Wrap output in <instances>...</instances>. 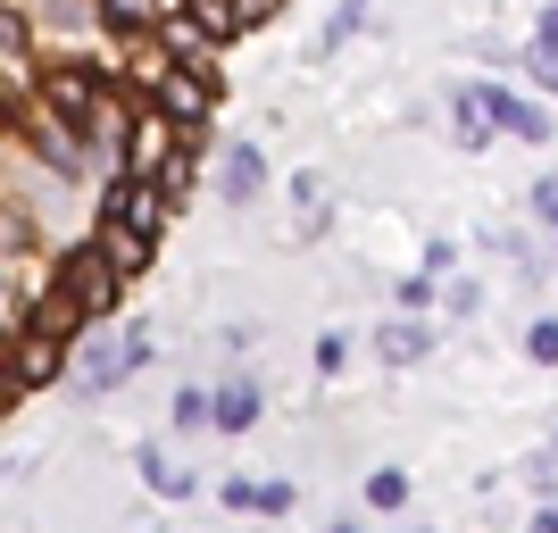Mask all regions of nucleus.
I'll return each instance as SVG.
<instances>
[{
  "label": "nucleus",
  "instance_id": "obj_1",
  "mask_svg": "<svg viewBox=\"0 0 558 533\" xmlns=\"http://www.w3.org/2000/svg\"><path fill=\"white\" fill-rule=\"evenodd\" d=\"M117 93H125V84H117V68H100V59H34V109L75 125V134H93Z\"/></svg>",
  "mask_w": 558,
  "mask_h": 533
},
{
  "label": "nucleus",
  "instance_id": "obj_2",
  "mask_svg": "<svg viewBox=\"0 0 558 533\" xmlns=\"http://www.w3.org/2000/svg\"><path fill=\"white\" fill-rule=\"evenodd\" d=\"M142 367H150V334H142V325H93V334H75V350H68V375H75L84 400L125 392Z\"/></svg>",
  "mask_w": 558,
  "mask_h": 533
},
{
  "label": "nucleus",
  "instance_id": "obj_3",
  "mask_svg": "<svg viewBox=\"0 0 558 533\" xmlns=\"http://www.w3.org/2000/svg\"><path fill=\"white\" fill-rule=\"evenodd\" d=\"M217 93H226V75H217V59H201V68H184V59H167L150 84H142L134 100H150V109L175 125V134H201L209 142V117H217Z\"/></svg>",
  "mask_w": 558,
  "mask_h": 533
},
{
  "label": "nucleus",
  "instance_id": "obj_4",
  "mask_svg": "<svg viewBox=\"0 0 558 533\" xmlns=\"http://www.w3.org/2000/svg\"><path fill=\"white\" fill-rule=\"evenodd\" d=\"M43 283H50V292H59V301H68L84 325H109V317H117V292H125V276H117L109 258L93 251V233H84L75 251H59V258H50V267H43Z\"/></svg>",
  "mask_w": 558,
  "mask_h": 533
},
{
  "label": "nucleus",
  "instance_id": "obj_5",
  "mask_svg": "<svg viewBox=\"0 0 558 533\" xmlns=\"http://www.w3.org/2000/svg\"><path fill=\"white\" fill-rule=\"evenodd\" d=\"M100 226H125L142 233V242H167V226H175V201H167L150 175H100V201H93Z\"/></svg>",
  "mask_w": 558,
  "mask_h": 533
},
{
  "label": "nucleus",
  "instance_id": "obj_6",
  "mask_svg": "<svg viewBox=\"0 0 558 533\" xmlns=\"http://www.w3.org/2000/svg\"><path fill=\"white\" fill-rule=\"evenodd\" d=\"M209 192L226 209H258V201H267V150H258V142H226L209 159Z\"/></svg>",
  "mask_w": 558,
  "mask_h": 533
},
{
  "label": "nucleus",
  "instance_id": "obj_7",
  "mask_svg": "<svg viewBox=\"0 0 558 533\" xmlns=\"http://www.w3.org/2000/svg\"><path fill=\"white\" fill-rule=\"evenodd\" d=\"M367 350L384 359V367H425V359L442 350V325H434V317H409V308H392V317L367 334Z\"/></svg>",
  "mask_w": 558,
  "mask_h": 533
},
{
  "label": "nucleus",
  "instance_id": "obj_8",
  "mask_svg": "<svg viewBox=\"0 0 558 533\" xmlns=\"http://www.w3.org/2000/svg\"><path fill=\"white\" fill-rule=\"evenodd\" d=\"M175 142H184V134H175L150 100H134V125H125V142H117V175H159Z\"/></svg>",
  "mask_w": 558,
  "mask_h": 533
},
{
  "label": "nucleus",
  "instance_id": "obj_9",
  "mask_svg": "<svg viewBox=\"0 0 558 533\" xmlns=\"http://www.w3.org/2000/svg\"><path fill=\"white\" fill-rule=\"evenodd\" d=\"M267 417V384H258L251 367H233L226 384H209V434H251V425Z\"/></svg>",
  "mask_w": 558,
  "mask_h": 533
},
{
  "label": "nucleus",
  "instance_id": "obj_10",
  "mask_svg": "<svg viewBox=\"0 0 558 533\" xmlns=\"http://www.w3.org/2000/svg\"><path fill=\"white\" fill-rule=\"evenodd\" d=\"M217 500H226V517H267V525H276V517H292V500H301V492L283 484V475H226V484H217Z\"/></svg>",
  "mask_w": 558,
  "mask_h": 533
},
{
  "label": "nucleus",
  "instance_id": "obj_11",
  "mask_svg": "<svg viewBox=\"0 0 558 533\" xmlns=\"http://www.w3.org/2000/svg\"><path fill=\"white\" fill-rule=\"evenodd\" d=\"M0 359L25 375V392H43L50 375H68V342H50V334H34V325H17V334L0 342Z\"/></svg>",
  "mask_w": 558,
  "mask_h": 533
},
{
  "label": "nucleus",
  "instance_id": "obj_12",
  "mask_svg": "<svg viewBox=\"0 0 558 533\" xmlns=\"http://www.w3.org/2000/svg\"><path fill=\"white\" fill-rule=\"evenodd\" d=\"M450 142H459V150H492V142H500L492 84H459V93H450Z\"/></svg>",
  "mask_w": 558,
  "mask_h": 533
},
{
  "label": "nucleus",
  "instance_id": "obj_13",
  "mask_svg": "<svg viewBox=\"0 0 558 533\" xmlns=\"http://www.w3.org/2000/svg\"><path fill=\"white\" fill-rule=\"evenodd\" d=\"M492 117H500V134L509 142H550V100H534V93H517V84H492Z\"/></svg>",
  "mask_w": 558,
  "mask_h": 533
},
{
  "label": "nucleus",
  "instance_id": "obj_14",
  "mask_svg": "<svg viewBox=\"0 0 558 533\" xmlns=\"http://www.w3.org/2000/svg\"><path fill=\"white\" fill-rule=\"evenodd\" d=\"M134 475H142V492H150V500H167V509L201 492V475H192V467H175L159 441H134Z\"/></svg>",
  "mask_w": 558,
  "mask_h": 533
},
{
  "label": "nucleus",
  "instance_id": "obj_15",
  "mask_svg": "<svg viewBox=\"0 0 558 533\" xmlns=\"http://www.w3.org/2000/svg\"><path fill=\"white\" fill-rule=\"evenodd\" d=\"M175 17H184V25H192V34H201V43H209V50H233V43H242V34H251L233 0H175Z\"/></svg>",
  "mask_w": 558,
  "mask_h": 533
},
{
  "label": "nucleus",
  "instance_id": "obj_16",
  "mask_svg": "<svg viewBox=\"0 0 558 533\" xmlns=\"http://www.w3.org/2000/svg\"><path fill=\"white\" fill-rule=\"evenodd\" d=\"M100 25H109V43H134V34H159L175 17V0H93Z\"/></svg>",
  "mask_w": 558,
  "mask_h": 533
},
{
  "label": "nucleus",
  "instance_id": "obj_17",
  "mask_svg": "<svg viewBox=\"0 0 558 533\" xmlns=\"http://www.w3.org/2000/svg\"><path fill=\"white\" fill-rule=\"evenodd\" d=\"M326 226H333L326 175H317V167H301V175H292V233H301V242H326Z\"/></svg>",
  "mask_w": 558,
  "mask_h": 533
},
{
  "label": "nucleus",
  "instance_id": "obj_18",
  "mask_svg": "<svg viewBox=\"0 0 558 533\" xmlns=\"http://www.w3.org/2000/svg\"><path fill=\"white\" fill-rule=\"evenodd\" d=\"M93 251L109 258V267H117L125 283H134V276H150V258H159V242H142V233H125V226H100V217H93Z\"/></svg>",
  "mask_w": 558,
  "mask_h": 533
},
{
  "label": "nucleus",
  "instance_id": "obj_19",
  "mask_svg": "<svg viewBox=\"0 0 558 533\" xmlns=\"http://www.w3.org/2000/svg\"><path fill=\"white\" fill-rule=\"evenodd\" d=\"M367 509L375 517H400V509H409V467H367Z\"/></svg>",
  "mask_w": 558,
  "mask_h": 533
},
{
  "label": "nucleus",
  "instance_id": "obj_20",
  "mask_svg": "<svg viewBox=\"0 0 558 533\" xmlns=\"http://www.w3.org/2000/svg\"><path fill=\"white\" fill-rule=\"evenodd\" d=\"M359 25H367V0H342L326 17V34H317V59H342V50L359 43Z\"/></svg>",
  "mask_w": 558,
  "mask_h": 533
},
{
  "label": "nucleus",
  "instance_id": "obj_21",
  "mask_svg": "<svg viewBox=\"0 0 558 533\" xmlns=\"http://www.w3.org/2000/svg\"><path fill=\"white\" fill-rule=\"evenodd\" d=\"M517 475H525V492H534V500H558V441L525 450V459H517Z\"/></svg>",
  "mask_w": 558,
  "mask_h": 533
},
{
  "label": "nucleus",
  "instance_id": "obj_22",
  "mask_svg": "<svg viewBox=\"0 0 558 533\" xmlns=\"http://www.w3.org/2000/svg\"><path fill=\"white\" fill-rule=\"evenodd\" d=\"M167 425L175 434H209V384H184V392L167 400Z\"/></svg>",
  "mask_w": 558,
  "mask_h": 533
},
{
  "label": "nucleus",
  "instance_id": "obj_23",
  "mask_svg": "<svg viewBox=\"0 0 558 533\" xmlns=\"http://www.w3.org/2000/svg\"><path fill=\"white\" fill-rule=\"evenodd\" d=\"M525 84L534 100H558V43H525Z\"/></svg>",
  "mask_w": 558,
  "mask_h": 533
},
{
  "label": "nucleus",
  "instance_id": "obj_24",
  "mask_svg": "<svg viewBox=\"0 0 558 533\" xmlns=\"http://www.w3.org/2000/svg\"><path fill=\"white\" fill-rule=\"evenodd\" d=\"M434 301H442V283H434V276H400L392 283V308H409V317H434Z\"/></svg>",
  "mask_w": 558,
  "mask_h": 533
},
{
  "label": "nucleus",
  "instance_id": "obj_25",
  "mask_svg": "<svg viewBox=\"0 0 558 533\" xmlns=\"http://www.w3.org/2000/svg\"><path fill=\"white\" fill-rule=\"evenodd\" d=\"M417 276H434V283H450V276H459V242H450V233H434V242L417 251Z\"/></svg>",
  "mask_w": 558,
  "mask_h": 533
},
{
  "label": "nucleus",
  "instance_id": "obj_26",
  "mask_svg": "<svg viewBox=\"0 0 558 533\" xmlns=\"http://www.w3.org/2000/svg\"><path fill=\"white\" fill-rule=\"evenodd\" d=\"M525 359H534V367H558V308L525 325Z\"/></svg>",
  "mask_w": 558,
  "mask_h": 533
},
{
  "label": "nucleus",
  "instance_id": "obj_27",
  "mask_svg": "<svg viewBox=\"0 0 558 533\" xmlns=\"http://www.w3.org/2000/svg\"><path fill=\"white\" fill-rule=\"evenodd\" d=\"M350 350H359V342H350L342 325H333V334H317V375H326V384H333V375L350 367Z\"/></svg>",
  "mask_w": 558,
  "mask_h": 533
},
{
  "label": "nucleus",
  "instance_id": "obj_28",
  "mask_svg": "<svg viewBox=\"0 0 558 533\" xmlns=\"http://www.w3.org/2000/svg\"><path fill=\"white\" fill-rule=\"evenodd\" d=\"M525 201H534V226L558 242V175H534V192H525Z\"/></svg>",
  "mask_w": 558,
  "mask_h": 533
},
{
  "label": "nucleus",
  "instance_id": "obj_29",
  "mask_svg": "<svg viewBox=\"0 0 558 533\" xmlns=\"http://www.w3.org/2000/svg\"><path fill=\"white\" fill-rule=\"evenodd\" d=\"M442 308H450V317H475V308H484V283H475V276H450L442 283Z\"/></svg>",
  "mask_w": 558,
  "mask_h": 533
},
{
  "label": "nucleus",
  "instance_id": "obj_30",
  "mask_svg": "<svg viewBox=\"0 0 558 533\" xmlns=\"http://www.w3.org/2000/svg\"><path fill=\"white\" fill-rule=\"evenodd\" d=\"M17 400H34V392H25V375H17V367H9V359H0V425L17 417Z\"/></svg>",
  "mask_w": 558,
  "mask_h": 533
},
{
  "label": "nucleus",
  "instance_id": "obj_31",
  "mask_svg": "<svg viewBox=\"0 0 558 533\" xmlns=\"http://www.w3.org/2000/svg\"><path fill=\"white\" fill-rule=\"evenodd\" d=\"M217 350H226V359H251V350H258V325H251V317L226 325V334H217Z\"/></svg>",
  "mask_w": 558,
  "mask_h": 533
},
{
  "label": "nucleus",
  "instance_id": "obj_32",
  "mask_svg": "<svg viewBox=\"0 0 558 533\" xmlns=\"http://www.w3.org/2000/svg\"><path fill=\"white\" fill-rule=\"evenodd\" d=\"M233 9H242V25H276L283 17V0H233Z\"/></svg>",
  "mask_w": 558,
  "mask_h": 533
},
{
  "label": "nucleus",
  "instance_id": "obj_33",
  "mask_svg": "<svg viewBox=\"0 0 558 533\" xmlns=\"http://www.w3.org/2000/svg\"><path fill=\"white\" fill-rule=\"evenodd\" d=\"M534 43H558V0H542V17H534Z\"/></svg>",
  "mask_w": 558,
  "mask_h": 533
},
{
  "label": "nucleus",
  "instance_id": "obj_34",
  "mask_svg": "<svg viewBox=\"0 0 558 533\" xmlns=\"http://www.w3.org/2000/svg\"><path fill=\"white\" fill-rule=\"evenodd\" d=\"M525 533H558V500H534V525Z\"/></svg>",
  "mask_w": 558,
  "mask_h": 533
},
{
  "label": "nucleus",
  "instance_id": "obj_35",
  "mask_svg": "<svg viewBox=\"0 0 558 533\" xmlns=\"http://www.w3.org/2000/svg\"><path fill=\"white\" fill-rule=\"evenodd\" d=\"M326 533H367V525H359V517H333V525Z\"/></svg>",
  "mask_w": 558,
  "mask_h": 533
},
{
  "label": "nucleus",
  "instance_id": "obj_36",
  "mask_svg": "<svg viewBox=\"0 0 558 533\" xmlns=\"http://www.w3.org/2000/svg\"><path fill=\"white\" fill-rule=\"evenodd\" d=\"M392 533H434V525H392Z\"/></svg>",
  "mask_w": 558,
  "mask_h": 533
},
{
  "label": "nucleus",
  "instance_id": "obj_37",
  "mask_svg": "<svg viewBox=\"0 0 558 533\" xmlns=\"http://www.w3.org/2000/svg\"><path fill=\"white\" fill-rule=\"evenodd\" d=\"M550 441H558V434H550Z\"/></svg>",
  "mask_w": 558,
  "mask_h": 533
}]
</instances>
